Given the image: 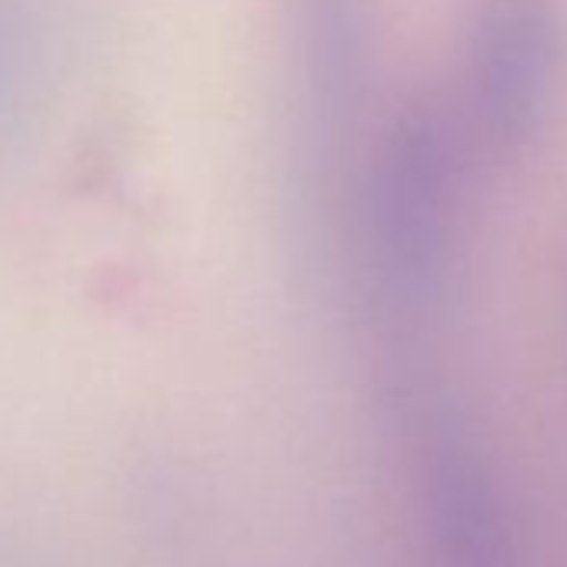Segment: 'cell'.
I'll use <instances>...</instances> for the list:
<instances>
[{"mask_svg": "<svg viewBox=\"0 0 567 567\" xmlns=\"http://www.w3.org/2000/svg\"><path fill=\"white\" fill-rule=\"evenodd\" d=\"M358 247L374 301L414 318L441 301L454 234V161L444 127L408 111L358 187Z\"/></svg>", "mask_w": 567, "mask_h": 567, "instance_id": "obj_1", "label": "cell"}, {"mask_svg": "<svg viewBox=\"0 0 567 567\" xmlns=\"http://www.w3.org/2000/svg\"><path fill=\"white\" fill-rule=\"evenodd\" d=\"M374 0H284L291 171L301 217L334 207L374 87Z\"/></svg>", "mask_w": 567, "mask_h": 567, "instance_id": "obj_2", "label": "cell"}, {"mask_svg": "<svg viewBox=\"0 0 567 567\" xmlns=\"http://www.w3.org/2000/svg\"><path fill=\"white\" fill-rule=\"evenodd\" d=\"M554 78L547 0H477L467 31V87L497 141H520L544 114Z\"/></svg>", "mask_w": 567, "mask_h": 567, "instance_id": "obj_3", "label": "cell"}, {"mask_svg": "<svg viewBox=\"0 0 567 567\" xmlns=\"http://www.w3.org/2000/svg\"><path fill=\"white\" fill-rule=\"evenodd\" d=\"M48 74L51 31L44 0H0V147L31 131Z\"/></svg>", "mask_w": 567, "mask_h": 567, "instance_id": "obj_4", "label": "cell"}]
</instances>
